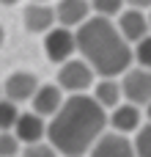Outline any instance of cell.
Returning a JSON list of instances; mask_svg holds the SVG:
<instances>
[{"label":"cell","instance_id":"cell-12","mask_svg":"<svg viewBox=\"0 0 151 157\" xmlns=\"http://www.w3.org/2000/svg\"><path fill=\"white\" fill-rule=\"evenodd\" d=\"M14 135L19 138V144H39L47 138V119H41L39 113H19L17 124H14Z\"/></svg>","mask_w":151,"mask_h":157},{"label":"cell","instance_id":"cell-11","mask_svg":"<svg viewBox=\"0 0 151 157\" xmlns=\"http://www.w3.org/2000/svg\"><path fill=\"white\" fill-rule=\"evenodd\" d=\"M55 17H58V25L77 30L85 19H91V0H58Z\"/></svg>","mask_w":151,"mask_h":157},{"label":"cell","instance_id":"cell-13","mask_svg":"<svg viewBox=\"0 0 151 157\" xmlns=\"http://www.w3.org/2000/svg\"><path fill=\"white\" fill-rule=\"evenodd\" d=\"M110 127H113V132H121V135L138 132L143 127L140 124V108L132 102H121L118 108L110 110Z\"/></svg>","mask_w":151,"mask_h":157},{"label":"cell","instance_id":"cell-7","mask_svg":"<svg viewBox=\"0 0 151 157\" xmlns=\"http://www.w3.org/2000/svg\"><path fill=\"white\" fill-rule=\"evenodd\" d=\"M116 28L121 30V36H124L129 44H138L140 39H146L151 33L149 14H146V11H138V8H124V11L118 14Z\"/></svg>","mask_w":151,"mask_h":157},{"label":"cell","instance_id":"cell-6","mask_svg":"<svg viewBox=\"0 0 151 157\" xmlns=\"http://www.w3.org/2000/svg\"><path fill=\"white\" fill-rule=\"evenodd\" d=\"M39 77L33 72H11L3 83V94L11 102H30L33 94L39 91Z\"/></svg>","mask_w":151,"mask_h":157},{"label":"cell","instance_id":"cell-25","mask_svg":"<svg viewBox=\"0 0 151 157\" xmlns=\"http://www.w3.org/2000/svg\"><path fill=\"white\" fill-rule=\"evenodd\" d=\"M149 25H151V8H149Z\"/></svg>","mask_w":151,"mask_h":157},{"label":"cell","instance_id":"cell-5","mask_svg":"<svg viewBox=\"0 0 151 157\" xmlns=\"http://www.w3.org/2000/svg\"><path fill=\"white\" fill-rule=\"evenodd\" d=\"M121 91H124V99L132 102V105H149L151 102V69H127L121 75Z\"/></svg>","mask_w":151,"mask_h":157},{"label":"cell","instance_id":"cell-18","mask_svg":"<svg viewBox=\"0 0 151 157\" xmlns=\"http://www.w3.org/2000/svg\"><path fill=\"white\" fill-rule=\"evenodd\" d=\"M135 61H138V66H143V69H151V33L146 39H140L138 44H135Z\"/></svg>","mask_w":151,"mask_h":157},{"label":"cell","instance_id":"cell-2","mask_svg":"<svg viewBox=\"0 0 151 157\" xmlns=\"http://www.w3.org/2000/svg\"><path fill=\"white\" fill-rule=\"evenodd\" d=\"M77 52L99 77H121L135 61L129 41L121 36L116 22L105 17H91L77 28Z\"/></svg>","mask_w":151,"mask_h":157},{"label":"cell","instance_id":"cell-17","mask_svg":"<svg viewBox=\"0 0 151 157\" xmlns=\"http://www.w3.org/2000/svg\"><path fill=\"white\" fill-rule=\"evenodd\" d=\"M132 144H135V155L138 157H151V124H143L135 132Z\"/></svg>","mask_w":151,"mask_h":157},{"label":"cell","instance_id":"cell-10","mask_svg":"<svg viewBox=\"0 0 151 157\" xmlns=\"http://www.w3.org/2000/svg\"><path fill=\"white\" fill-rule=\"evenodd\" d=\"M30 108L33 113H39L41 119H52L61 108H63V88L58 83H44L39 86V91L33 94L30 99Z\"/></svg>","mask_w":151,"mask_h":157},{"label":"cell","instance_id":"cell-24","mask_svg":"<svg viewBox=\"0 0 151 157\" xmlns=\"http://www.w3.org/2000/svg\"><path fill=\"white\" fill-rule=\"evenodd\" d=\"M30 3H50V0H30Z\"/></svg>","mask_w":151,"mask_h":157},{"label":"cell","instance_id":"cell-19","mask_svg":"<svg viewBox=\"0 0 151 157\" xmlns=\"http://www.w3.org/2000/svg\"><path fill=\"white\" fill-rule=\"evenodd\" d=\"M22 157H58V152L50 146V141H39V144H28L22 149Z\"/></svg>","mask_w":151,"mask_h":157},{"label":"cell","instance_id":"cell-3","mask_svg":"<svg viewBox=\"0 0 151 157\" xmlns=\"http://www.w3.org/2000/svg\"><path fill=\"white\" fill-rule=\"evenodd\" d=\"M96 83V72L85 58H69L58 69V86L69 94H85Z\"/></svg>","mask_w":151,"mask_h":157},{"label":"cell","instance_id":"cell-15","mask_svg":"<svg viewBox=\"0 0 151 157\" xmlns=\"http://www.w3.org/2000/svg\"><path fill=\"white\" fill-rule=\"evenodd\" d=\"M127 0H91V11L94 17H105V19H113L124 11Z\"/></svg>","mask_w":151,"mask_h":157},{"label":"cell","instance_id":"cell-4","mask_svg":"<svg viewBox=\"0 0 151 157\" xmlns=\"http://www.w3.org/2000/svg\"><path fill=\"white\" fill-rule=\"evenodd\" d=\"M44 52L52 63H66L77 52V30L55 25L50 33H44Z\"/></svg>","mask_w":151,"mask_h":157},{"label":"cell","instance_id":"cell-26","mask_svg":"<svg viewBox=\"0 0 151 157\" xmlns=\"http://www.w3.org/2000/svg\"><path fill=\"white\" fill-rule=\"evenodd\" d=\"M149 119H151V102H149Z\"/></svg>","mask_w":151,"mask_h":157},{"label":"cell","instance_id":"cell-8","mask_svg":"<svg viewBox=\"0 0 151 157\" xmlns=\"http://www.w3.org/2000/svg\"><path fill=\"white\" fill-rule=\"evenodd\" d=\"M88 157H138V155H135V144L129 141V135L105 132V135L91 146Z\"/></svg>","mask_w":151,"mask_h":157},{"label":"cell","instance_id":"cell-21","mask_svg":"<svg viewBox=\"0 0 151 157\" xmlns=\"http://www.w3.org/2000/svg\"><path fill=\"white\" fill-rule=\"evenodd\" d=\"M129 8H138V11H149L151 8V0H127Z\"/></svg>","mask_w":151,"mask_h":157},{"label":"cell","instance_id":"cell-20","mask_svg":"<svg viewBox=\"0 0 151 157\" xmlns=\"http://www.w3.org/2000/svg\"><path fill=\"white\" fill-rule=\"evenodd\" d=\"M19 155V138L14 132H0V157H17Z\"/></svg>","mask_w":151,"mask_h":157},{"label":"cell","instance_id":"cell-16","mask_svg":"<svg viewBox=\"0 0 151 157\" xmlns=\"http://www.w3.org/2000/svg\"><path fill=\"white\" fill-rule=\"evenodd\" d=\"M17 119H19L17 102H11V99H0V132H14Z\"/></svg>","mask_w":151,"mask_h":157},{"label":"cell","instance_id":"cell-1","mask_svg":"<svg viewBox=\"0 0 151 157\" xmlns=\"http://www.w3.org/2000/svg\"><path fill=\"white\" fill-rule=\"evenodd\" d=\"M107 110L88 94H69L63 108L47 121V141L63 157H85L105 135Z\"/></svg>","mask_w":151,"mask_h":157},{"label":"cell","instance_id":"cell-14","mask_svg":"<svg viewBox=\"0 0 151 157\" xmlns=\"http://www.w3.org/2000/svg\"><path fill=\"white\" fill-rule=\"evenodd\" d=\"M105 110H113L124 102V91H121V80L116 77H99L94 83V94H91Z\"/></svg>","mask_w":151,"mask_h":157},{"label":"cell","instance_id":"cell-22","mask_svg":"<svg viewBox=\"0 0 151 157\" xmlns=\"http://www.w3.org/2000/svg\"><path fill=\"white\" fill-rule=\"evenodd\" d=\"M3 41H6V30H3V25H0V47H3Z\"/></svg>","mask_w":151,"mask_h":157},{"label":"cell","instance_id":"cell-9","mask_svg":"<svg viewBox=\"0 0 151 157\" xmlns=\"http://www.w3.org/2000/svg\"><path fill=\"white\" fill-rule=\"evenodd\" d=\"M22 22H25V28L30 33H50L58 25L55 6H50V3H28L25 11H22Z\"/></svg>","mask_w":151,"mask_h":157},{"label":"cell","instance_id":"cell-27","mask_svg":"<svg viewBox=\"0 0 151 157\" xmlns=\"http://www.w3.org/2000/svg\"><path fill=\"white\" fill-rule=\"evenodd\" d=\"M0 94H3V86H0Z\"/></svg>","mask_w":151,"mask_h":157},{"label":"cell","instance_id":"cell-23","mask_svg":"<svg viewBox=\"0 0 151 157\" xmlns=\"http://www.w3.org/2000/svg\"><path fill=\"white\" fill-rule=\"evenodd\" d=\"M3 6H14V3H19V0H0Z\"/></svg>","mask_w":151,"mask_h":157}]
</instances>
